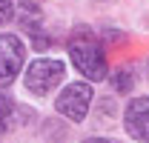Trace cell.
Listing matches in <instances>:
<instances>
[{
  "label": "cell",
  "mask_w": 149,
  "mask_h": 143,
  "mask_svg": "<svg viewBox=\"0 0 149 143\" xmlns=\"http://www.w3.org/2000/svg\"><path fill=\"white\" fill-rule=\"evenodd\" d=\"M69 57H72L74 69L80 72L83 77H89V80H103L106 77V54H103V46H100V40L86 29V26H80V29H74L72 37H69Z\"/></svg>",
  "instance_id": "1"
},
{
  "label": "cell",
  "mask_w": 149,
  "mask_h": 143,
  "mask_svg": "<svg viewBox=\"0 0 149 143\" xmlns=\"http://www.w3.org/2000/svg\"><path fill=\"white\" fill-rule=\"evenodd\" d=\"M63 74H66V63H63V60L40 57V60H35V63H29L23 83H26V89L32 92V94L46 97V94H49V92L63 80Z\"/></svg>",
  "instance_id": "2"
},
{
  "label": "cell",
  "mask_w": 149,
  "mask_h": 143,
  "mask_svg": "<svg viewBox=\"0 0 149 143\" xmlns=\"http://www.w3.org/2000/svg\"><path fill=\"white\" fill-rule=\"evenodd\" d=\"M89 103H92V86H89V83H69L66 89L57 94L55 109L63 117L80 123V120L86 117V112H89Z\"/></svg>",
  "instance_id": "3"
},
{
  "label": "cell",
  "mask_w": 149,
  "mask_h": 143,
  "mask_svg": "<svg viewBox=\"0 0 149 143\" xmlns=\"http://www.w3.org/2000/svg\"><path fill=\"white\" fill-rule=\"evenodd\" d=\"M26 49L17 35H0V86H9L23 69Z\"/></svg>",
  "instance_id": "4"
},
{
  "label": "cell",
  "mask_w": 149,
  "mask_h": 143,
  "mask_svg": "<svg viewBox=\"0 0 149 143\" xmlns=\"http://www.w3.org/2000/svg\"><path fill=\"white\" fill-rule=\"evenodd\" d=\"M123 126L135 140L149 143V94L146 97H135L126 112H123Z\"/></svg>",
  "instance_id": "5"
},
{
  "label": "cell",
  "mask_w": 149,
  "mask_h": 143,
  "mask_svg": "<svg viewBox=\"0 0 149 143\" xmlns=\"http://www.w3.org/2000/svg\"><path fill=\"white\" fill-rule=\"evenodd\" d=\"M15 109H17L15 97L9 94V89H6V86H0V132H3V129L9 126L12 115H15Z\"/></svg>",
  "instance_id": "6"
},
{
  "label": "cell",
  "mask_w": 149,
  "mask_h": 143,
  "mask_svg": "<svg viewBox=\"0 0 149 143\" xmlns=\"http://www.w3.org/2000/svg\"><path fill=\"white\" fill-rule=\"evenodd\" d=\"M132 83H135V72L132 69H118L115 74H112V86H115V92H129Z\"/></svg>",
  "instance_id": "7"
},
{
  "label": "cell",
  "mask_w": 149,
  "mask_h": 143,
  "mask_svg": "<svg viewBox=\"0 0 149 143\" xmlns=\"http://www.w3.org/2000/svg\"><path fill=\"white\" fill-rule=\"evenodd\" d=\"M12 17H15V6H12V0H0V23H9Z\"/></svg>",
  "instance_id": "8"
},
{
  "label": "cell",
  "mask_w": 149,
  "mask_h": 143,
  "mask_svg": "<svg viewBox=\"0 0 149 143\" xmlns=\"http://www.w3.org/2000/svg\"><path fill=\"white\" fill-rule=\"evenodd\" d=\"M23 6H26V12H37V6H40V0H20Z\"/></svg>",
  "instance_id": "9"
},
{
  "label": "cell",
  "mask_w": 149,
  "mask_h": 143,
  "mask_svg": "<svg viewBox=\"0 0 149 143\" xmlns=\"http://www.w3.org/2000/svg\"><path fill=\"white\" fill-rule=\"evenodd\" d=\"M86 143H115V140H106V137H89Z\"/></svg>",
  "instance_id": "10"
}]
</instances>
